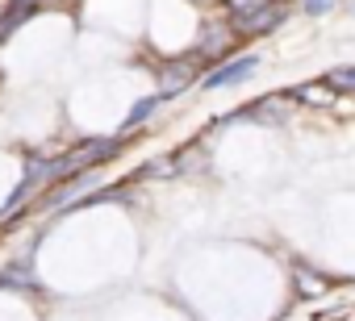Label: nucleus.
<instances>
[{
    "label": "nucleus",
    "instance_id": "f257e3e1",
    "mask_svg": "<svg viewBox=\"0 0 355 321\" xmlns=\"http://www.w3.org/2000/svg\"><path fill=\"white\" fill-rule=\"evenodd\" d=\"M255 67H259V55H243V59H230V63H222L218 71H209V75L201 80V88H205V92H218V88H234V84L251 80V75H255Z\"/></svg>",
    "mask_w": 355,
    "mask_h": 321
},
{
    "label": "nucleus",
    "instance_id": "f03ea898",
    "mask_svg": "<svg viewBox=\"0 0 355 321\" xmlns=\"http://www.w3.org/2000/svg\"><path fill=\"white\" fill-rule=\"evenodd\" d=\"M117 146H121V138H96V142H84L80 154H67V167H71V172H76V167H92V163H101V158H113Z\"/></svg>",
    "mask_w": 355,
    "mask_h": 321
},
{
    "label": "nucleus",
    "instance_id": "7ed1b4c3",
    "mask_svg": "<svg viewBox=\"0 0 355 321\" xmlns=\"http://www.w3.org/2000/svg\"><path fill=\"white\" fill-rule=\"evenodd\" d=\"M163 100H159V92L155 96H142V100H134V109H130V117H125V129H138V125H146L150 117H155V109H159Z\"/></svg>",
    "mask_w": 355,
    "mask_h": 321
},
{
    "label": "nucleus",
    "instance_id": "20e7f679",
    "mask_svg": "<svg viewBox=\"0 0 355 321\" xmlns=\"http://www.w3.org/2000/svg\"><path fill=\"white\" fill-rule=\"evenodd\" d=\"M280 17H284L280 9H263V13L247 17V21H243L239 30H243V34H263V30H276V26H280Z\"/></svg>",
    "mask_w": 355,
    "mask_h": 321
},
{
    "label": "nucleus",
    "instance_id": "39448f33",
    "mask_svg": "<svg viewBox=\"0 0 355 321\" xmlns=\"http://www.w3.org/2000/svg\"><path fill=\"white\" fill-rule=\"evenodd\" d=\"M226 9L234 13V26H243L247 17H255V13L268 9V0H226Z\"/></svg>",
    "mask_w": 355,
    "mask_h": 321
},
{
    "label": "nucleus",
    "instance_id": "423d86ee",
    "mask_svg": "<svg viewBox=\"0 0 355 321\" xmlns=\"http://www.w3.org/2000/svg\"><path fill=\"white\" fill-rule=\"evenodd\" d=\"M30 13H34L30 5H13V9H9L5 17H0V42H5V38H9V34H13V30L21 26V21H30Z\"/></svg>",
    "mask_w": 355,
    "mask_h": 321
},
{
    "label": "nucleus",
    "instance_id": "0eeeda50",
    "mask_svg": "<svg viewBox=\"0 0 355 321\" xmlns=\"http://www.w3.org/2000/svg\"><path fill=\"white\" fill-rule=\"evenodd\" d=\"M326 84H330V88H351V92H355V63H351V67H334V71L326 75Z\"/></svg>",
    "mask_w": 355,
    "mask_h": 321
},
{
    "label": "nucleus",
    "instance_id": "6e6552de",
    "mask_svg": "<svg viewBox=\"0 0 355 321\" xmlns=\"http://www.w3.org/2000/svg\"><path fill=\"white\" fill-rule=\"evenodd\" d=\"M330 5H334V0H301V9H305L309 17H318V13H326Z\"/></svg>",
    "mask_w": 355,
    "mask_h": 321
},
{
    "label": "nucleus",
    "instance_id": "1a4fd4ad",
    "mask_svg": "<svg viewBox=\"0 0 355 321\" xmlns=\"http://www.w3.org/2000/svg\"><path fill=\"white\" fill-rule=\"evenodd\" d=\"M13 5H30V9H34V5H38V0H13Z\"/></svg>",
    "mask_w": 355,
    "mask_h": 321
}]
</instances>
